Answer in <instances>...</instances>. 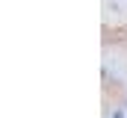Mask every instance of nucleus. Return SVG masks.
Returning <instances> with one entry per match:
<instances>
[{
  "label": "nucleus",
  "instance_id": "obj_1",
  "mask_svg": "<svg viewBox=\"0 0 127 118\" xmlns=\"http://www.w3.org/2000/svg\"><path fill=\"white\" fill-rule=\"evenodd\" d=\"M115 118H121V112H115Z\"/></svg>",
  "mask_w": 127,
  "mask_h": 118
}]
</instances>
